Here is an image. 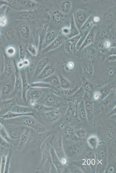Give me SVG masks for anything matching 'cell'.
Segmentation results:
<instances>
[{
  "mask_svg": "<svg viewBox=\"0 0 116 173\" xmlns=\"http://www.w3.org/2000/svg\"><path fill=\"white\" fill-rule=\"evenodd\" d=\"M34 117L30 115H23L9 119V120L11 123L33 127L36 126V123Z\"/></svg>",
  "mask_w": 116,
  "mask_h": 173,
  "instance_id": "6da1fadb",
  "label": "cell"
},
{
  "mask_svg": "<svg viewBox=\"0 0 116 173\" xmlns=\"http://www.w3.org/2000/svg\"><path fill=\"white\" fill-rule=\"evenodd\" d=\"M63 98L54 93H50L47 94L44 99V101L47 106H54L61 105L64 103Z\"/></svg>",
  "mask_w": 116,
  "mask_h": 173,
  "instance_id": "7a4b0ae2",
  "label": "cell"
},
{
  "mask_svg": "<svg viewBox=\"0 0 116 173\" xmlns=\"http://www.w3.org/2000/svg\"><path fill=\"white\" fill-rule=\"evenodd\" d=\"M20 73L22 80V98L23 101L27 103V93L31 87L28 83L25 72L23 70H21Z\"/></svg>",
  "mask_w": 116,
  "mask_h": 173,
  "instance_id": "3957f363",
  "label": "cell"
},
{
  "mask_svg": "<svg viewBox=\"0 0 116 173\" xmlns=\"http://www.w3.org/2000/svg\"><path fill=\"white\" fill-rule=\"evenodd\" d=\"M85 93V89L81 87L78 89L74 93L66 100L70 101L76 104H78L83 98Z\"/></svg>",
  "mask_w": 116,
  "mask_h": 173,
  "instance_id": "277c9868",
  "label": "cell"
},
{
  "mask_svg": "<svg viewBox=\"0 0 116 173\" xmlns=\"http://www.w3.org/2000/svg\"><path fill=\"white\" fill-rule=\"evenodd\" d=\"M18 100V99L17 98L3 100L0 102V111L3 109L7 110L13 108Z\"/></svg>",
  "mask_w": 116,
  "mask_h": 173,
  "instance_id": "5b68a950",
  "label": "cell"
},
{
  "mask_svg": "<svg viewBox=\"0 0 116 173\" xmlns=\"http://www.w3.org/2000/svg\"><path fill=\"white\" fill-rule=\"evenodd\" d=\"M78 89L77 87L66 89H58L55 87L53 90L55 94L63 98H65L66 100L71 96Z\"/></svg>",
  "mask_w": 116,
  "mask_h": 173,
  "instance_id": "8992f818",
  "label": "cell"
},
{
  "mask_svg": "<svg viewBox=\"0 0 116 173\" xmlns=\"http://www.w3.org/2000/svg\"><path fill=\"white\" fill-rule=\"evenodd\" d=\"M57 37V34L55 31H48L44 39L42 46V49L46 48Z\"/></svg>",
  "mask_w": 116,
  "mask_h": 173,
  "instance_id": "52a82bcc",
  "label": "cell"
},
{
  "mask_svg": "<svg viewBox=\"0 0 116 173\" xmlns=\"http://www.w3.org/2000/svg\"><path fill=\"white\" fill-rule=\"evenodd\" d=\"M55 71V69L53 65L47 64L38 76V78L40 79H45L53 75Z\"/></svg>",
  "mask_w": 116,
  "mask_h": 173,
  "instance_id": "ba28073f",
  "label": "cell"
},
{
  "mask_svg": "<svg viewBox=\"0 0 116 173\" xmlns=\"http://www.w3.org/2000/svg\"><path fill=\"white\" fill-rule=\"evenodd\" d=\"M15 67V82L14 89V92H19L22 91V80L18 68L14 64Z\"/></svg>",
  "mask_w": 116,
  "mask_h": 173,
  "instance_id": "9c48e42d",
  "label": "cell"
},
{
  "mask_svg": "<svg viewBox=\"0 0 116 173\" xmlns=\"http://www.w3.org/2000/svg\"><path fill=\"white\" fill-rule=\"evenodd\" d=\"M63 39L61 37H57L53 42L45 48L43 49V52H49L58 48L62 43Z\"/></svg>",
  "mask_w": 116,
  "mask_h": 173,
  "instance_id": "30bf717a",
  "label": "cell"
},
{
  "mask_svg": "<svg viewBox=\"0 0 116 173\" xmlns=\"http://www.w3.org/2000/svg\"><path fill=\"white\" fill-rule=\"evenodd\" d=\"M49 59L46 57H44L40 60L35 68V75L38 76L47 65Z\"/></svg>",
  "mask_w": 116,
  "mask_h": 173,
  "instance_id": "8fae6325",
  "label": "cell"
},
{
  "mask_svg": "<svg viewBox=\"0 0 116 173\" xmlns=\"http://www.w3.org/2000/svg\"><path fill=\"white\" fill-rule=\"evenodd\" d=\"M53 21L56 24H60L65 20V17L62 13L59 10H55L51 13Z\"/></svg>",
  "mask_w": 116,
  "mask_h": 173,
  "instance_id": "7c38bea8",
  "label": "cell"
},
{
  "mask_svg": "<svg viewBox=\"0 0 116 173\" xmlns=\"http://www.w3.org/2000/svg\"><path fill=\"white\" fill-rule=\"evenodd\" d=\"M42 93V92L39 90L31 91L30 95V103L31 106H35L36 105V101L40 97Z\"/></svg>",
  "mask_w": 116,
  "mask_h": 173,
  "instance_id": "4fadbf2b",
  "label": "cell"
},
{
  "mask_svg": "<svg viewBox=\"0 0 116 173\" xmlns=\"http://www.w3.org/2000/svg\"><path fill=\"white\" fill-rule=\"evenodd\" d=\"M12 68L10 61L5 56L3 74L6 76H10L12 72Z\"/></svg>",
  "mask_w": 116,
  "mask_h": 173,
  "instance_id": "5bb4252c",
  "label": "cell"
},
{
  "mask_svg": "<svg viewBox=\"0 0 116 173\" xmlns=\"http://www.w3.org/2000/svg\"><path fill=\"white\" fill-rule=\"evenodd\" d=\"M11 111L21 114H28L32 112L29 107L16 104Z\"/></svg>",
  "mask_w": 116,
  "mask_h": 173,
  "instance_id": "9a60e30c",
  "label": "cell"
},
{
  "mask_svg": "<svg viewBox=\"0 0 116 173\" xmlns=\"http://www.w3.org/2000/svg\"><path fill=\"white\" fill-rule=\"evenodd\" d=\"M23 115H30L34 116V114L32 112L28 114H21L11 111H9L2 116L5 119H10Z\"/></svg>",
  "mask_w": 116,
  "mask_h": 173,
  "instance_id": "2e32d148",
  "label": "cell"
},
{
  "mask_svg": "<svg viewBox=\"0 0 116 173\" xmlns=\"http://www.w3.org/2000/svg\"><path fill=\"white\" fill-rule=\"evenodd\" d=\"M45 82H47L53 86L60 85V81L58 76L53 74L48 77L44 79Z\"/></svg>",
  "mask_w": 116,
  "mask_h": 173,
  "instance_id": "e0dca14e",
  "label": "cell"
},
{
  "mask_svg": "<svg viewBox=\"0 0 116 173\" xmlns=\"http://www.w3.org/2000/svg\"><path fill=\"white\" fill-rule=\"evenodd\" d=\"M31 87L34 88H48L53 89L55 87L49 83L44 81L35 82L32 83L30 85Z\"/></svg>",
  "mask_w": 116,
  "mask_h": 173,
  "instance_id": "ac0fdd59",
  "label": "cell"
},
{
  "mask_svg": "<svg viewBox=\"0 0 116 173\" xmlns=\"http://www.w3.org/2000/svg\"><path fill=\"white\" fill-rule=\"evenodd\" d=\"M1 95H9L11 93L12 87L11 84L10 83H5L2 85L1 87Z\"/></svg>",
  "mask_w": 116,
  "mask_h": 173,
  "instance_id": "d6986e66",
  "label": "cell"
},
{
  "mask_svg": "<svg viewBox=\"0 0 116 173\" xmlns=\"http://www.w3.org/2000/svg\"><path fill=\"white\" fill-rule=\"evenodd\" d=\"M60 84L61 88L64 89H69L70 87L71 84L62 75L59 74Z\"/></svg>",
  "mask_w": 116,
  "mask_h": 173,
  "instance_id": "ffe728a7",
  "label": "cell"
},
{
  "mask_svg": "<svg viewBox=\"0 0 116 173\" xmlns=\"http://www.w3.org/2000/svg\"><path fill=\"white\" fill-rule=\"evenodd\" d=\"M19 31L23 38L27 39L29 37L30 30L28 26L25 25L21 26L19 29Z\"/></svg>",
  "mask_w": 116,
  "mask_h": 173,
  "instance_id": "44dd1931",
  "label": "cell"
},
{
  "mask_svg": "<svg viewBox=\"0 0 116 173\" xmlns=\"http://www.w3.org/2000/svg\"><path fill=\"white\" fill-rule=\"evenodd\" d=\"M71 2L66 0L63 2L61 6L62 12L65 14H69L71 10Z\"/></svg>",
  "mask_w": 116,
  "mask_h": 173,
  "instance_id": "7402d4cb",
  "label": "cell"
},
{
  "mask_svg": "<svg viewBox=\"0 0 116 173\" xmlns=\"http://www.w3.org/2000/svg\"><path fill=\"white\" fill-rule=\"evenodd\" d=\"M94 36V31L92 30L88 34L86 37L84 42H83L81 47V48H83L85 46L90 44L93 42V41Z\"/></svg>",
  "mask_w": 116,
  "mask_h": 173,
  "instance_id": "603a6c76",
  "label": "cell"
},
{
  "mask_svg": "<svg viewBox=\"0 0 116 173\" xmlns=\"http://www.w3.org/2000/svg\"><path fill=\"white\" fill-rule=\"evenodd\" d=\"M86 18V14L82 11L78 12L76 16V20L79 25H82L85 21Z\"/></svg>",
  "mask_w": 116,
  "mask_h": 173,
  "instance_id": "cb8c5ba5",
  "label": "cell"
},
{
  "mask_svg": "<svg viewBox=\"0 0 116 173\" xmlns=\"http://www.w3.org/2000/svg\"><path fill=\"white\" fill-rule=\"evenodd\" d=\"M95 51L94 49L91 48H88L85 49L84 52L85 58L91 59L95 56Z\"/></svg>",
  "mask_w": 116,
  "mask_h": 173,
  "instance_id": "d4e9b609",
  "label": "cell"
},
{
  "mask_svg": "<svg viewBox=\"0 0 116 173\" xmlns=\"http://www.w3.org/2000/svg\"><path fill=\"white\" fill-rule=\"evenodd\" d=\"M8 131L9 136L14 139H16L19 137L20 133L17 129H10Z\"/></svg>",
  "mask_w": 116,
  "mask_h": 173,
  "instance_id": "484cf974",
  "label": "cell"
},
{
  "mask_svg": "<svg viewBox=\"0 0 116 173\" xmlns=\"http://www.w3.org/2000/svg\"><path fill=\"white\" fill-rule=\"evenodd\" d=\"M73 20H72L71 24V27L70 30V36H74L79 34V31L76 28V27Z\"/></svg>",
  "mask_w": 116,
  "mask_h": 173,
  "instance_id": "4316f807",
  "label": "cell"
},
{
  "mask_svg": "<svg viewBox=\"0 0 116 173\" xmlns=\"http://www.w3.org/2000/svg\"><path fill=\"white\" fill-rule=\"evenodd\" d=\"M84 71L86 76H90L92 75L93 72L92 66L89 64L87 65L84 67Z\"/></svg>",
  "mask_w": 116,
  "mask_h": 173,
  "instance_id": "83f0119b",
  "label": "cell"
},
{
  "mask_svg": "<svg viewBox=\"0 0 116 173\" xmlns=\"http://www.w3.org/2000/svg\"><path fill=\"white\" fill-rule=\"evenodd\" d=\"M27 49L30 53L32 55L36 56L37 54V51L35 47L32 44H29L27 47Z\"/></svg>",
  "mask_w": 116,
  "mask_h": 173,
  "instance_id": "f1b7e54d",
  "label": "cell"
},
{
  "mask_svg": "<svg viewBox=\"0 0 116 173\" xmlns=\"http://www.w3.org/2000/svg\"><path fill=\"white\" fill-rule=\"evenodd\" d=\"M28 135L27 133H25L21 137L19 141L20 147L25 143L28 139Z\"/></svg>",
  "mask_w": 116,
  "mask_h": 173,
  "instance_id": "f546056e",
  "label": "cell"
},
{
  "mask_svg": "<svg viewBox=\"0 0 116 173\" xmlns=\"http://www.w3.org/2000/svg\"><path fill=\"white\" fill-rule=\"evenodd\" d=\"M93 22L90 19H88L81 28L83 31H85L91 27L93 24Z\"/></svg>",
  "mask_w": 116,
  "mask_h": 173,
  "instance_id": "4dcf8cb0",
  "label": "cell"
},
{
  "mask_svg": "<svg viewBox=\"0 0 116 173\" xmlns=\"http://www.w3.org/2000/svg\"><path fill=\"white\" fill-rule=\"evenodd\" d=\"M116 74V68L112 67L108 69L107 71L106 75L108 77H111L113 76Z\"/></svg>",
  "mask_w": 116,
  "mask_h": 173,
  "instance_id": "1f68e13d",
  "label": "cell"
},
{
  "mask_svg": "<svg viewBox=\"0 0 116 173\" xmlns=\"http://www.w3.org/2000/svg\"><path fill=\"white\" fill-rule=\"evenodd\" d=\"M8 24V19L4 16H0V27H4Z\"/></svg>",
  "mask_w": 116,
  "mask_h": 173,
  "instance_id": "d6a6232c",
  "label": "cell"
},
{
  "mask_svg": "<svg viewBox=\"0 0 116 173\" xmlns=\"http://www.w3.org/2000/svg\"><path fill=\"white\" fill-rule=\"evenodd\" d=\"M93 87L91 84L88 82L86 81L85 83V89L86 91L89 93H91Z\"/></svg>",
  "mask_w": 116,
  "mask_h": 173,
  "instance_id": "836d02e7",
  "label": "cell"
},
{
  "mask_svg": "<svg viewBox=\"0 0 116 173\" xmlns=\"http://www.w3.org/2000/svg\"><path fill=\"white\" fill-rule=\"evenodd\" d=\"M19 48V58L20 59L23 61L25 59V53L24 50L23 46L21 45H20Z\"/></svg>",
  "mask_w": 116,
  "mask_h": 173,
  "instance_id": "e575fe53",
  "label": "cell"
},
{
  "mask_svg": "<svg viewBox=\"0 0 116 173\" xmlns=\"http://www.w3.org/2000/svg\"><path fill=\"white\" fill-rule=\"evenodd\" d=\"M110 89L108 86H105L100 91L102 95V98H104L109 93Z\"/></svg>",
  "mask_w": 116,
  "mask_h": 173,
  "instance_id": "d590c367",
  "label": "cell"
},
{
  "mask_svg": "<svg viewBox=\"0 0 116 173\" xmlns=\"http://www.w3.org/2000/svg\"><path fill=\"white\" fill-rule=\"evenodd\" d=\"M93 98L94 100L98 101L102 98V95L100 91H95L93 94Z\"/></svg>",
  "mask_w": 116,
  "mask_h": 173,
  "instance_id": "8d00e7d4",
  "label": "cell"
},
{
  "mask_svg": "<svg viewBox=\"0 0 116 173\" xmlns=\"http://www.w3.org/2000/svg\"><path fill=\"white\" fill-rule=\"evenodd\" d=\"M69 108L67 113V117L68 118L71 117L73 115L74 112V108L71 104H70Z\"/></svg>",
  "mask_w": 116,
  "mask_h": 173,
  "instance_id": "74e56055",
  "label": "cell"
},
{
  "mask_svg": "<svg viewBox=\"0 0 116 173\" xmlns=\"http://www.w3.org/2000/svg\"><path fill=\"white\" fill-rule=\"evenodd\" d=\"M16 52V50L12 46H10L7 48L6 49V52L9 56L13 55Z\"/></svg>",
  "mask_w": 116,
  "mask_h": 173,
  "instance_id": "f35d334b",
  "label": "cell"
},
{
  "mask_svg": "<svg viewBox=\"0 0 116 173\" xmlns=\"http://www.w3.org/2000/svg\"><path fill=\"white\" fill-rule=\"evenodd\" d=\"M81 36H82L81 35L79 34L78 35L75 37L74 38L72 39L70 41L71 43H72V46H74V45H75L81 37Z\"/></svg>",
  "mask_w": 116,
  "mask_h": 173,
  "instance_id": "ab89813d",
  "label": "cell"
},
{
  "mask_svg": "<svg viewBox=\"0 0 116 173\" xmlns=\"http://www.w3.org/2000/svg\"><path fill=\"white\" fill-rule=\"evenodd\" d=\"M74 64L72 61H69L67 64V67L68 70H71L74 68Z\"/></svg>",
  "mask_w": 116,
  "mask_h": 173,
  "instance_id": "60d3db41",
  "label": "cell"
},
{
  "mask_svg": "<svg viewBox=\"0 0 116 173\" xmlns=\"http://www.w3.org/2000/svg\"><path fill=\"white\" fill-rule=\"evenodd\" d=\"M62 33L65 34H70V30L69 28L66 27L63 28L62 30Z\"/></svg>",
  "mask_w": 116,
  "mask_h": 173,
  "instance_id": "b9f144b4",
  "label": "cell"
},
{
  "mask_svg": "<svg viewBox=\"0 0 116 173\" xmlns=\"http://www.w3.org/2000/svg\"><path fill=\"white\" fill-rule=\"evenodd\" d=\"M6 34V35L7 37H10L13 36V33L12 31L9 30L7 31Z\"/></svg>",
  "mask_w": 116,
  "mask_h": 173,
  "instance_id": "7bdbcfd3",
  "label": "cell"
},
{
  "mask_svg": "<svg viewBox=\"0 0 116 173\" xmlns=\"http://www.w3.org/2000/svg\"><path fill=\"white\" fill-rule=\"evenodd\" d=\"M104 45L106 48H108L111 46V43L109 41H106L104 42Z\"/></svg>",
  "mask_w": 116,
  "mask_h": 173,
  "instance_id": "ee69618b",
  "label": "cell"
},
{
  "mask_svg": "<svg viewBox=\"0 0 116 173\" xmlns=\"http://www.w3.org/2000/svg\"><path fill=\"white\" fill-rule=\"evenodd\" d=\"M22 61L24 66H28L29 64V61L27 59H24Z\"/></svg>",
  "mask_w": 116,
  "mask_h": 173,
  "instance_id": "f6af8a7d",
  "label": "cell"
},
{
  "mask_svg": "<svg viewBox=\"0 0 116 173\" xmlns=\"http://www.w3.org/2000/svg\"><path fill=\"white\" fill-rule=\"evenodd\" d=\"M18 67L19 68H22L24 67V65L22 61L19 62L18 64Z\"/></svg>",
  "mask_w": 116,
  "mask_h": 173,
  "instance_id": "bcb514c9",
  "label": "cell"
},
{
  "mask_svg": "<svg viewBox=\"0 0 116 173\" xmlns=\"http://www.w3.org/2000/svg\"><path fill=\"white\" fill-rule=\"evenodd\" d=\"M100 18L98 16H95L93 18V21L95 22H98L100 21Z\"/></svg>",
  "mask_w": 116,
  "mask_h": 173,
  "instance_id": "7dc6e473",
  "label": "cell"
},
{
  "mask_svg": "<svg viewBox=\"0 0 116 173\" xmlns=\"http://www.w3.org/2000/svg\"><path fill=\"white\" fill-rule=\"evenodd\" d=\"M1 88H0V98L1 97Z\"/></svg>",
  "mask_w": 116,
  "mask_h": 173,
  "instance_id": "c3c4849f",
  "label": "cell"
}]
</instances>
